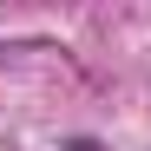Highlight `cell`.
Instances as JSON below:
<instances>
[]
</instances>
